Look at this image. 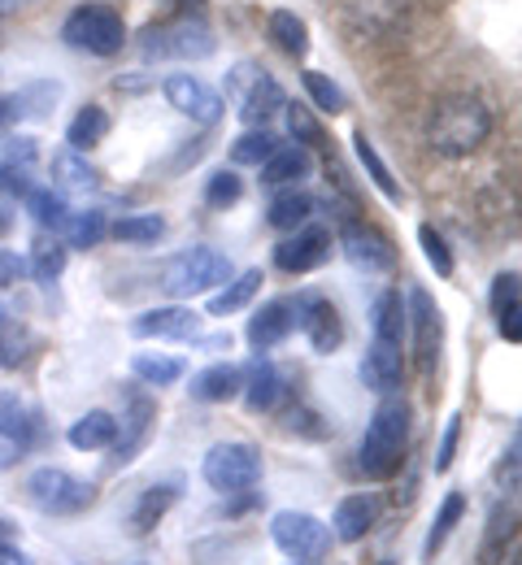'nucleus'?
Returning a JSON list of instances; mask_svg holds the SVG:
<instances>
[{"instance_id": "obj_10", "label": "nucleus", "mask_w": 522, "mask_h": 565, "mask_svg": "<svg viewBox=\"0 0 522 565\" xmlns=\"http://www.w3.org/2000/svg\"><path fill=\"white\" fill-rule=\"evenodd\" d=\"M405 318H409V335H414L418 365L432 374L436 361H440V349H445V313H440V305L432 300L427 287H409L405 291Z\"/></svg>"}, {"instance_id": "obj_17", "label": "nucleus", "mask_w": 522, "mask_h": 565, "mask_svg": "<svg viewBox=\"0 0 522 565\" xmlns=\"http://www.w3.org/2000/svg\"><path fill=\"white\" fill-rule=\"evenodd\" d=\"M152 423H157V405H152L149 396L131 392V396H127V414H122V423H118V439H114V461H109L114 470L127 466V461H136V452L149 444Z\"/></svg>"}, {"instance_id": "obj_40", "label": "nucleus", "mask_w": 522, "mask_h": 565, "mask_svg": "<svg viewBox=\"0 0 522 565\" xmlns=\"http://www.w3.org/2000/svg\"><path fill=\"white\" fill-rule=\"evenodd\" d=\"M105 213L100 210H71L66 226H62V244L66 248H96L105 239Z\"/></svg>"}, {"instance_id": "obj_46", "label": "nucleus", "mask_w": 522, "mask_h": 565, "mask_svg": "<svg viewBox=\"0 0 522 565\" xmlns=\"http://www.w3.org/2000/svg\"><path fill=\"white\" fill-rule=\"evenodd\" d=\"M284 114H288V131H292V140L300 148H318V143L327 140L322 127H318V118L309 114V105H284Z\"/></svg>"}, {"instance_id": "obj_13", "label": "nucleus", "mask_w": 522, "mask_h": 565, "mask_svg": "<svg viewBox=\"0 0 522 565\" xmlns=\"http://www.w3.org/2000/svg\"><path fill=\"white\" fill-rule=\"evenodd\" d=\"M331 248H335L331 231L305 222V226H297V231H288V239L275 244V266H279L284 275H309V270L327 266Z\"/></svg>"}, {"instance_id": "obj_21", "label": "nucleus", "mask_w": 522, "mask_h": 565, "mask_svg": "<svg viewBox=\"0 0 522 565\" xmlns=\"http://www.w3.org/2000/svg\"><path fill=\"white\" fill-rule=\"evenodd\" d=\"M401 374H405V353L396 344H379L374 340L371 353L362 356V383L371 387L374 396H392L401 387Z\"/></svg>"}, {"instance_id": "obj_34", "label": "nucleus", "mask_w": 522, "mask_h": 565, "mask_svg": "<svg viewBox=\"0 0 522 565\" xmlns=\"http://www.w3.org/2000/svg\"><path fill=\"white\" fill-rule=\"evenodd\" d=\"M353 152H358V161H362V170L371 174V183H374V188H379V192H383V196H387L392 205H401V196H405V192H401V183L392 179V170H387V161L379 157V148H374V143H371V136H366V131H358V136H353Z\"/></svg>"}, {"instance_id": "obj_36", "label": "nucleus", "mask_w": 522, "mask_h": 565, "mask_svg": "<svg viewBox=\"0 0 522 565\" xmlns=\"http://www.w3.org/2000/svg\"><path fill=\"white\" fill-rule=\"evenodd\" d=\"M179 500V483H161V488H149V492H140V504L131 509V531L136 535H149L152 526L170 513V504Z\"/></svg>"}, {"instance_id": "obj_7", "label": "nucleus", "mask_w": 522, "mask_h": 565, "mask_svg": "<svg viewBox=\"0 0 522 565\" xmlns=\"http://www.w3.org/2000/svg\"><path fill=\"white\" fill-rule=\"evenodd\" d=\"M26 500L49 513V518H75L83 509H92L96 488L75 479L71 470H57V466H40L31 479H26Z\"/></svg>"}, {"instance_id": "obj_12", "label": "nucleus", "mask_w": 522, "mask_h": 565, "mask_svg": "<svg viewBox=\"0 0 522 565\" xmlns=\"http://www.w3.org/2000/svg\"><path fill=\"white\" fill-rule=\"evenodd\" d=\"M35 409L18 392H0V475L13 470L35 444Z\"/></svg>"}, {"instance_id": "obj_43", "label": "nucleus", "mask_w": 522, "mask_h": 565, "mask_svg": "<svg viewBox=\"0 0 522 565\" xmlns=\"http://www.w3.org/2000/svg\"><path fill=\"white\" fill-rule=\"evenodd\" d=\"M166 235V217L161 213H127L114 222V239L118 244H157Z\"/></svg>"}, {"instance_id": "obj_41", "label": "nucleus", "mask_w": 522, "mask_h": 565, "mask_svg": "<svg viewBox=\"0 0 522 565\" xmlns=\"http://www.w3.org/2000/svg\"><path fill=\"white\" fill-rule=\"evenodd\" d=\"M300 83H305V92H309V100H313V109L318 114H344L349 109V96H344V87L331 78V74L322 71H305L300 74Z\"/></svg>"}, {"instance_id": "obj_20", "label": "nucleus", "mask_w": 522, "mask_h": 565, "mask_svg": "<svg viewBox=\"0 0 522 565\" xmlns=\"http://www.w3.org/2000/svg\"><path fill=\"white\" fill-rule=\"evenodd\" d=\"M239 396H244L248 414H275V409L288 401V379H284V370H279V365L257 361V365H253V374L244 379Z\"/></svg>"}, {"instance_id": "obj_25", "label": "nucleus", "mask_w": 522, "mask_h": 565, "mask_svg": "<svg viewBox=\"0 0 522 565\" xmlns=\"http://www.w3.org/2000/svg\"><path fill=\"white\" fill-rule=\"evenodd\" d=\"M309 170H313L309 148H300V143H279V152L262 166V183L284 192V188H297L300 179H309Z\"/></svg>"}, {"instance_id": "obj_19", "label": "nucleus", "mask_w": 522, "mask_h": 565, "mask_svg": "<svg viewBox=\"0 0 522 565\" xmlns=\"http://www.w3.org/2000/svg\"><path fill=\"white\" fill-rule=\"evenodd\" d=\"M379 522V500L371 492H353L335 504V518H331V540L340 544H358L371 535V526Z\"/></svg>"}, {"instance_id": "obj_1", "label": "nucleus", "mask_w": 522, "mask_h": 565, "mask_svg": "<svg viewBox=\"0 0 522 565\" xmlns=\"http://www.w3.org/2000/svg\"><path fill=\"white\" fill-rule=\"evenodd\" d=\"M405 448H409V405H405V396L392 392L379 401V409L366 423V435L358 444V470L374 483H387L401 475Z\"/></svg>"}, {"instance_id": "obj_54", "label": "nucleus", "mask_w": 522, "mask_h": 565, "mask_svg": "<svg viewBox=\"0 0 522 565\" xmlns=\"http://www.w3.org/2000/svg\"><path fill=\"white\" fill-rule=\"evenodd\" d=\"M292 565H313V562H292Z\"/></svg>"}, {"instance_id": "obj_29", "label": "nucleus", "mask_w": 522, "mask_h": 565, "mask_svg": "<svg viewBox=\"0 0 522 565\" xmlns=\"http://www.w3.org/2000/svg\"><path fill=\"white\" fill-rule=\"evenodd\" d=\"M40 349V340H35V331L22 322V318H9V313H0V370H18V365H26V356Z\"/></svg>"}, {"instance_id": "obj_9", "label": "nucleus", "mask_w": 522, "mask_h": 565, "mask_svg": "<svg viewBox=\"0 0 522 565\" xmlns=\"http://www.w3.org/2000/svg\"><path fill=\"white\" fill-rule=\"evenodd\" d=\"M235 270H231V257L219 253V248H188V253H179L170 266H166V291L170 296H205V291H214V287H223Z\"/></svg>"}, {"instance_id": "obj_39", "label": "nucleus", "mask_w": 522, "mask_h": 565, "mask_svg": "<svg viewBox=\"0 0 522 565\" xmlns=\"http://www.w3.org/2000/svg\"><path fill=\"white\" fill-rule=\"evenodd\" d=\"M66 257H71V248L62 244V239H35V248H31V262H26V275L35 282H57L62 279V270H66Z\"/></svg>"}, {"instance_id": "obj_3", "label": "nucleus", "mask_w": 522, "mask_h": 565, "mask_svg": "<svg viewBox=\"0 0 522 565\" xmlns=\"http://www.w3.org/2000/svg\"><path fill=\"white\" fill-rule=\"evenodd\" d=\"M226 100L235 105V114L248 127H266L288 105L279 78L266 71V66H257V62H235L231 66V74H226Z\"/></svg>"}, {"instance_id": "obj_22", "label": "nucleus", "mask_w": 522, "mask_h": 565, "mask_svg": "<svg viewBox=\"0 0 522 565\" xmlns=\"http://www.w3.org/2000/svg\"><path fill=\"white\" fill-rule=\"evenodd\" d=\"M239 387H244V370L231 365V361H219V365L192 374V387H188V392H192V401H201V405H226V401L239 396Z\"/></svg>"}, {"instance_id": "obj_48", "label": "nucleus", "mask_w": 522, "mask_h": 565, "mask_svg": "<svg viewBox=\"0 0 522 565\" xmlns=\"http://www.w3.org/2000/svg\"><path fill=\"white\" fill-rule=\"evenodd\" d=\"M457 439H461V414H452L445 426V435H440V448H436V475H448V470H452Z\"/></svg>"}, {"instance_id": "obj_38", "label": "nucleus", "mask_w": 522, "mask_h": 565, "mask_svg": "<svg viewBox=\"0 0 522 565\" xmlns=\"http://www.w3.org/2000/svg\"><path fill=\"white\" fill-rule=\"evenodd\" d=\"M279 136L270 131V127H248L239 140L231 143V161L235 166H266L275 152H279Z\"/></svg>"}, {"instance_id": "obj_5", "label": "nucleus", "mask_w": 522, "mask_h": 565, "mask_svg": "<svg viewBox=\"0 0 522 565\" xmlns=\"http://www.w3.org/2000/svg\"><path fill=\"white\" fill-rule=\"evenodd\" d=\"M262 448L248 439H223L205 452L201 461V479L223 495H244L262 483Z\"/></svg>"}, {"instance_id": "obj_4", "label": "nucleus", "mask_w": 522, "mask_h": 565, "mask_svg": "<svg viewBox=\"0 0 522 565\" xmlns=\"http://www.w3.org/2000/svg\"><path fill=\"white\" fill-rule=\"evenodd\" d=\"M140 49H145L149 62H205V57H214L219 40H214V31H210L205 18L183 13V18H170V22L149 26L145 40H140Z\"/></svg>"}, {"instance_id": "obj_53", "label": "nucleus", "mask_w": 522, "mask_h": 565, "mask_svg": "<svg viewBox=\"0 0 522 565\" xmlns=\"http://www.w3.org/2000/svg\"><path fill=\"white\" fill-rule=\"evenodd\" d=\"M35 0H0V13H18V9H31Z\"/></svg>"}, {"instance_id": "obj_6", "label": "nucleus", "mask_w": 522, "mask_h": 565, "mask_svg": "<svg viewBox=\"0 0 522 565\" xmlns=\"http://www.w3.org/2000/svg\"><path fill=\"white\" fill-rule=\"evenodd\" d=\"M62 40L87 57H114L127 49V22L109 4H78L62 22Z\"/></svg>"}, {"instance_id": "obj_18", "label": "nucleus", "mask_w": 522, "mask_h": 565, "mask_svg": "<svg viewBox=\"0 0 522 565\" xmlns=\"http://www.w3.org/2000/svg\"><path fill=\"white\" fill-rule=\"evenodd\" d=\"M297 331V313H292V300L288 296H279V300H266L253 318H248V349L253 353H275L288 335Z\"/></svg>"}, {"instance_id": "obj_49", "label": "nucleus", "mask_w": 522, "mask_h": 565, "mask_svg": "<svg viewBox=\"0 0 522 565\" xmlns=\"http://www.w3.org/2000/svg\"><path fill=\"white\" fill-rule=\"evenodd\" d=\"M519 448H522V439H519V430H514V435H510V448L501 452V466H497V479H501L505 492H519Z\"/></svg>"}, {"instance_id": "obj_26", "label": "nucleus", "mask_w": 522, "mask_h": 565, "mask_svg": "<svg viewBox=\"0 0 522 565\" xmlns=\"http://www.w3.org/2000/svg\"><path fill=\"white\" fill-rule=\"evenodd\" d=\"M114 439H118V418L109 409H92L66 430V444L75 452H105V448H114Z\"/></svg>"}, {"instance_id": "obj_55", "label": "nucleus", "mask_w": 522, "mask_h": 565, "mask_svg": "<svg viewBox=\"0 0 522 565\" xmlns=\"http://www.w3.org/2000/svg\"><path fill=\"white\" fill-rule=\"evenodd\" d=\"M383 565H392V562H383Z\"/></svg>"}, {"instance_id": "obj_15", "label": "nucleus", "mask_w": 522, "mask_h": 565, "mask_svg": "<svg viewBox=\"0 0 522 565\" xmlns=\"http://www.w3.org/2000/svg\"><path fill=\"white\" fill-rule=\"evenodd\" d=\"M340 248H344V257H349L358 270H366V275H383V270L396 266L392 239H387L379 226H371V222H344Z\"/></svg>"}, {"instance_id": "obj_11", "label": "nucleus", "mask_w": 522, "mask_h": 565, "mask_svg": "<svg viewBox=\"0 0 522 565\" xmlns=\"http://www.w3.org/2000/svg\"><path fill=\"white\" fill-rule=\"evenodd\" d=\"M292 313H297V331L309 340V349L322 356H331L344 344V322H340V309L318 296V291H300L292 300Z\"/></svg>"}, {"instance_id": "obj_31", "label": "nucleus", "mask_w": 522, "mask_h": 565, "mask_svg": "<svg viewBox=\"0 0 522 565\" xmlns=\"http://www.w3.org/2000/svg\"><path fill=\"white\" fill-rule=\"evenodd\" d=\"M22 201H26V213L35 217V226L62 235V226H66V217H71V201H66L57 188H31Z\"/></svg>"}, {"instance_id": "obj_45", "label": "nucleus", "mask_w": 522, "mask_h": 565, "mask_svg": "<svg viewBox=\"0 0 522 565\" xmlns=\"http://www.w3.org/2000/svg\"><path fill=\"white\" fill-rule=\"evenodd\" d=\"M418 244H423V257L432 262V270H436L440 279H448V275L457 270V262H452V253H448L445 235H440L436 226H418Z\"/></svg>"}, {"instance_id": "obj_35", "label": "nucleus", "mask_w": 522, "mask_h": 565, "mask_svg": "<svg viewBox=\"0 0 522 565\" xmlns=\"http://www.w3.org/2000/svg\"><path fill=\"white\" fill-rule=\"evenodd\" d=\"M309 217H313V201H309L305 192H297V188H284V192L266 205V222H270L275 231H297Z\"/></svg>"}, {"instance_id": "obj_44", "label": "nucleus", "mask_w": 522, "mask_h": 565, "mask_svg": "<svg viewBox=\"0 0 522 565\" xmlns=\"http://www.w3.org/2000/svg\"><path fill=\"white\" fill-rule=\"evenodd\" d=\"M239 196H244V179L235 170H214L205 179V205L210 210H231V205H239Z\"/></svg>"}, {"instance_id": "obj_37", "label": "nucleus", "mask_w": 522, "mask_h": 565, "mask_svg": "<svg viewBox=\"0 0 522 565\" xmlns=\"http://www.w3.org/2000/svg\"><path fill=\"white\" fill-rule=\"evenodd\" d=\"M131 374L145 383V387H170L183 379V356L170 353H136L131 356Z\"/></svg>"}, {"instance_id": "obj_33", "label": "nucleus", "mask_w": 522, "mask_h": 565, "mask_svg": "<svg viewBox=\"0 0 522 565\" xmlns=\"http://www.w3.org/2000/svg\"><path fill=\"white\" fill-rule=\"evenodd\" d=\"M109 114H105V105H83L75 114V122L66 127V143L75 148V152H87V148H96V143L109 136Z\"/></svg>"}, {"instance_id": "obj_32", "label": "nucleus", "mask_w": 522, "mask_h": 565, "mask_svg": "<svg viewBox=\"0 0 522 565\" xmlns=\"http://www.w3.org/2000/svg\"><path fill=\"white\" fill-rule=\"evenodd\" d=\"M466 518V492H448L445 504L436 509V522H432V531H427V540H423V557L427 562H436V553L448 544V535L457 531V522Z\"/></svg>"}, {"instance_id": "obj_42", "label": "nucleus", "mask_w": 522, "mask_h": 565, "mask_svg": "<svg viewBox=\"0 0 522 565\" xmlns=\"http://www.w3.org/2000/svg\"><path fill=\"white\" fill-rule=\"evenodd\" d=\"M57 96H62L57 83H31L18 96H9V118H49Z\"/></svg>"}, {"instance_id": "obj_28", "label": "nucleus", "mask_w": 522, "mask_h": 565, "mask_svg": "<svg viewBox=\"0 0 522 565\" xmlns=\"http://www.w3.org/2000/svg\"><path fill=\"white\" fill-rule=\"evenodd\" d=\"M266 35H270V44L284 57H305L309 53V26H305V18H297L292 9H270Z\"/></svg>"}, {"instance_id": "obj_52", "label": "nucleus", "mask_w": 522, "mask_h": 565, "mask_svg": "<svg viewBox=\"0 0 522 565\" xmlns=\"http://www.w3.org/2000/svg\"><path fill=\"white\" fill-rule=\"evenodd\" d=\"M0 544H18V526L13 522H0Z\"/></svg>"}, {"instance_id": "obj_2", "label": "nucleus", "mask_w": 522, "mask_h": 565, "mask_svg": "<svg viewBox=\"0 0 522 565\" xmlns=\"http://www.w3.org/2000/svg\"><path fill=\"white\" fill-rule=\"evenodd\" d=\"M488 136H492V114L475 96H445V100H436V109L427 118V143H432V152H440L448 161L479 152Z\"/></svg>"}, {"instance_id": "obj_24", "label": "nucleus", "mask_w": 522, "mask_h": 565, "mask_svg": "<svg viewBox=\"0 0 522 565\" xmlns=\"http://www.w3.org/2000/svg\"><path fill=\"white\" fill-rule=\"evenodd\" d=\"M371 327H374V340L379 344H405V335H409V318H405V296L396 291V287H387V291H379V300H374L371 309Z\"/></svg>"}, {"instance_id": "obj_50", "label": "nucleus", "mask_w": 522, "mask_h": 565, "mask_svg": "<svg viewBox=\"0 0 522 565\" xmlns=\"http://www.w3.org/2000/svg\"><path fill=\"white\" fill-rule=\"evenodd\" d=\"M22 275H26V262L13 248H0V287H13Z\"/></svg>"}, {"instance_id": "obj_30", "label": "nucleus", "mask_w": 522, "mask_h": 565, "mask_svg": "<svg viewBox=\"0 0 522 565\" xmlns=\"http://www.w3.org/2000/svg\"><path fill=\"white\" fill-rule=\"evenodd\" d=\"M262 291V270H244V275H231V279L223 282V291H214L210 296V318H226V313H239L253 296Z\"/></svg>"}, {"instance_id": "obj_14", "label": "nucleus", "mask_w": 522, "mask_h": 565, "mask_svg": "<svg viewBox=\"0 0 522 565\" xmlns=\"http://www.w3.org/2000/svg\"><path fill=\"white\" fill-rule=\"evenodd\" d=\"M161 92H166L170 109H179L183 118H192V122H201V127H214V122L223 118V96H219L205 78H196V74H170V78L161 83Z\"/></svg>"}, {"instance_id": "obj_23", "label": "nucleus", "mask_w": 522, "mask_h": 565, "mask_svg": "<svg viewBox=\"0 0 522 565\" xmlns=\"http://www.w3.org/2000/svg\"><path fill=\"white\" fill-rule=\"evenodd\" d=\"M519 270H505L492 279V313H497V331L519 344L522 340V305H519Z\"/></svg>"}, {"instance_id": "obj_51", "label": "nucleus", "mask_w": 522, "mask_h": 565, "mask_svg": "<svg viewBox=\"0 0 522 565\" xmlns=\"http://www.w3.org/2000/svg\"><path fill=\"white\" fill-rule=\"evenodd\" d=\"M0 565H35L18 544H0Z\"/></svg>"}, {"instance_id": "obj_47", "label": "nucleus", "mask_w": 522, "mask_h": 565, "mask_svg": "<svg viewBox=\"0 0 522 565\" xmlns=\"http://www.w3.org/2000/svg\"><path fill=\"white\" fill-rule=\"evenodd\" d=\"M31 192V166L0 161V196H26Z\"/></svg>"}, {"instance_id": "obj_27", "label": "nucleus", "mask_w": 522, "mask_h": 565, "mask_svg": "<svg viewBox=\"0 0 522 565\" xmlns=\"http://www.w3.org/2000/svg\"><path fill=\"white\" fill-rule=\"evenodd\" d=\"M53 188L66 196V192H96L100 188V174L87 166V157L75 152V148H62L57 157H53Z\"/></svg>"}, {"instance_id": "obj_8", "label": "nucleus", "mask_w": 522, "mask_h": 565, "mask_svg": "<svg viewBox=\"0 0 522 565\" xmlns=\"http://www.w3.org/2000/svg\"><path fill=\"white\" fill-rule=\"evenodd\" d=\"M270 540L288 562L318 565L331 553V526L322 518H313V513H300V509H279L270 518Z\"/></svg>"}, {"instance_id": "obj_16", "label": "nucleus", "mask_w": 522, "mask_h": 565, "mask_svg": "<svg viewBox=\"0 0 522 565\" xmlns=\"http://www.w3.org/2000/svg\"><path fill=\"white\" fill-rule=\"evenodd\" d=\"M127 331L136 340H196L201 335V313L188 309V305H161V309L136 313Z\"/></svg>"}]
</instances>
